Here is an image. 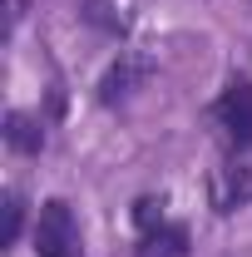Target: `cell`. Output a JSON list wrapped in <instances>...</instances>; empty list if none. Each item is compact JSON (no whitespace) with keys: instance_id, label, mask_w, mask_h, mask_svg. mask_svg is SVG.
Instances as JSON below:
<instances>
[{"instance_id":"obj_1","label":"cell","mask_w":252,"mask_h":257,"mask_svg":"<svg viewBox=\"0 0 252 257\" xmlns=\"http://www.w3.org/2000/svg\"><path fill=\"white\" fill-rule=\"evenodd\" d=\"M35 252L40 257H84L79 247V227H74V213L64 198H50L35 218Z\"/></svg>"},{"instance_id":"obj_2","label":"cell","mask_w":252,"mask_h":257,"mask_svg":"<svg viewBox=\"0 0 252 257\" xmlns=\"http://www.w3.org/2000/svg\"><path fill=\"white\" fill-rule=\"evenodd\" d=\"M158 60L154 55H139V50H119V60L104 69V79H99V104H119V99H129L139 84H149L154 79Z\"/></svg>"},{"instance_id":"obj_3","label":"cell","mask_w":252,"mask_h":257,"mask_svg":"<svg viewBox=\"0 0 252 257\" xmlns=\"http://www.w3.org/2000/svg\"><path fill=\"white\" fill-rule=\"evenodd\" d=\"M213 114H218V124L227 128L232 144H252V84L242 79V74H232V79L222 84Z\"/></svg>"},{"instance_id":"obj_4","label":"cell","mask_w":252,"mask_h":257,"mask_svg":"<svg viewBox=\"0 0 252 257\" xmlns=\"http://www.w3.org/2000/svg\"><path fill=\"white\" fill-rule=\"evenodd\" d=\"M247 203H252V173L242 163L222 168L218 178H213V208H218V213H237V208H247Z\"/></svg>"},{"instance_id":"obj_5","label":"cell","mask_w":252,"mask_h":257,"mask_svg":"<svg viewBox=\"0 0 252 257\" xmlns=\"http://www.w3.org/2000/svg\"><path fill=\"white\" fill-rule=\"evenodd\" d=\"M134 257H188V227L183 223H158L139 237Z\"/></svg>"},{"instance_id":"obj_6","label":"cell","mask_w":252,"mask_h":257,"mask_svg":"<svg viewBox=\"0 0 252 257\" xmlns=\"http://www.w3.org/2000/svg\"><path fill=\"white\" fill-rule=\"evenodd\" d=\"M79 15H84L94 30H104V35H129L134 30V15H129L124 0H84Z\"/></svg>"},{"instance_id":"obj_7","label":"cell","mask_w":252,"mask_h":257,"mask_svg":"<svg viewBox=\"0 0 252 257\" xmlns=\"http://www.w3.org/2000/svg\"><path fill=\"white\" fill-rule=\"evenodd\" d=\"M5 144L20 149V154H40V149H45V128H40V119H30L25 109H10V114H5Z\"/></svg>"},{"instance_id":"obj_8","label":"cell","mask_w":252,"mask_h":257,"mask_svg":"<svg viewBox=\"0 0 252 257\" xmlns=\"http://www.w3.org/2000/svg\"><path fill=\"white\" fill-rule=\"evenodd\" d=\"M20 227H25V203H20V193L10 188V193H5V223H0V247H15V242H20Z\"/></svg>"},{"instance_id":"obj_9","label":"cell","mask_w":252,"mask_h":257,"mask_svg":"<svg viewBox=\"0 0 252 257\" xmlns=\"http://www.w3.org/2000/svg\"><path fill=\"white\" fill-rule=\"evenodd\" d=\"M134 218H139L144 227H158V203H154V198H139V208H134Z\"/></svg>"}]
</instances>
